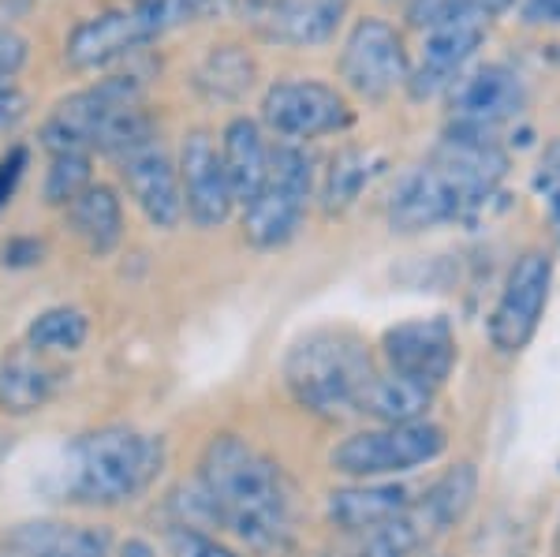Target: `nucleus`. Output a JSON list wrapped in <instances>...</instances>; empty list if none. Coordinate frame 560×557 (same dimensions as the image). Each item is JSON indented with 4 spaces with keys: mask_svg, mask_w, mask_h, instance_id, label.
Segmentation results:
<instances>
[{
    "mask_svg": "<svg viewBox=\"0 0 560 557\" xmlns=\"http://www.w3.org/2000/svg\"><path fill=\"white\" fill-rule=\"evenodd\" d=\"M120 557H158V554H153V546L142 543V538H128V543L120 546Z\"/></svg>",
    "mask_w": 560,
    "mask_h": 557,
    "instance_id": "4c0bfd02",
    "label": "nucleus"
},
{
    "mask_svg": "<svg viewBox=\"0 0 560 557\" xmlns=\"http://www.w3.org/2000/svg\"><path fill=\"white\" fill-rule=\"evenodd\" d=\"M202 8V0H128L79 23L65 42V60L75 71H105L191 23Z\"/></svg>",
    "mask_w": 560,
    "mask_h": 557,
    "instance_id": "423d86ee",
    "label": "nucleus"
},
{
    "mask_svg": "<svg viewBox=\"0 0 560 557\" xmlns=\"http://www.w3.org/2000/svg\"><path fill=\"white\" fill-rule=\"evenodd\" d=\"M168 557H243V554L232 550L224 538L179 520V524L168 527Z\"/></svg>",
    "mask_w": 560,
    "mask_h": 557,
    "instance_id": "c756f323",
    "label": "nucleus"
},
{
    "mask_svg": "<svg viewBox=\"0 0 560 557\" xmlns=\"http://www.w3.org/2000/svg\"><path fill=\"white\" fill-rule=\"evenodd\" d=\"M340 79L359 97L382 102L393 90L408 86L411 79V53L404 34L382 15H363L348 31L340 49Z\"/></svg>",
    "mask_w": 560,
    "mask_h": 557,
    "instance_id": "9b49d317",
    "label": "nucleus"
},
{
    "mask_svg": "<svg viewBox=\"0 0 560 557\" xmlns=\"http://www.w3.org/2000/svg\"><path fill=\"white\" fill-rule=\"evenodd\" d=\"M8 557H108V535L90 524L31 520L4 538Z\"/></svg>",
    "mask_w": 560,
    "mask_h": 557,
    "instance_id": "412c9836",
    "label": "nucleus"
},
{
    "mask_svg": "<svg viewBox=\"0 0 560 557\" xmlns=\"http://www.w3.org/2000/svg\"><path fill=\"white\" fill-rule=\"evenodd\" d=\"M557 20H560V15H557Z\"/></svg>",
    "mask_w": 560,
    "mask_h": 557,
    "instance_id": "c03bdc74",
    "label": "nucleus"
},
{
    "mask_svg": "<svg viewBox=\"0 0 560 557\" xmlns=\"http://www.w3.org/2000/svg\"><path fill=\"white\" fill-rule=\"evenodd\" d=\"M31 65V38L12 26H0V86L12 83Z\"/></svg>",
    "mask_w": 560,
    "mask_h": 557,
    "instance_id": "7c9ffc66",
    "label": "nucleus"
},
{
    "mask_svg": "<svg viewBox=\"0 0 560 557\" xmlns=\"http://www.w3.org/2000/svg\"><path fill=\"white\" fill-rule=\"evenodd\" d=\"M255 79H258V60L243 45H210V53L198 60L191 83L206 102L232 105L243 102L255 90Z\"/></svg>",
    "mask_w": 560,
    "mask_h": 557,
    "instance_id": "393cba45",
    "label": "nucleus"
},
{
    "mask_svg": "<svg viewBox=\"0 0 560 557\" xmlns=\"http://www.w3.org/2000/svg\"><path fill=\"white\" fill-rule=\"evenodd\" d=\"M314 179H318V161L306 150V142L277 139V147H269L266 179L255 199L243 202V236L250 247L273 251L295 240L311 210Z\"/></svg>",
    "mask_w": 560,
    "mask_h": 557,
    "instance_id": "0eeeda50",
    "label": "nucleus"
},
{
    "mask_svg": "<svg viewBox=\"0 0 560 557\" xmlns=\"http://www.w3.org/2000/svg\"><path fill=\"white\" fill-rule=\"evenodd\" d=\"M430 543H433V535H430L427 520L411 506L404 517L388 520L382 527H370V532H359V535H340V546L325 557H411V554L427 550Z\"/></svg>",
    "mask_w": 560,
    "mask_h": 557,
    "instance_id": "a878e982",
    "label": "nucleus"
},
{
    "mask_svg": "<svg viewBox=\"0 0 560 557\" xmlns=\"http://www.w3.org/2000/svg\"><path fill=\"white\" fill-rule=\"evenodd\" d=\"M467 0H408V23L415 31H430V26L445 23L448 15H456Z\"/></svg>",
    "mask_w": 560,
    "mask_h": 557,
    "instance_id": "473e14b6",
    "label": "nucleus"
},
{
    "mask_svg": "<svg viewBox=\"0 0 560 557\" xmlns=\"http://www.w3.org/2000/svg\"><path fill=\"white\" fill-rule=\"evenodd\" d=\"M560 0H523V20L527 23H557Z\"/></svg>",
    "mask_w": 560,
    "mask_h": 557,
    "instance_id": "e433bc0d",
    "label": "nucleus"
},
{
    "mask_svg": "<svg viewBox=\"0 0 560 557\" xmlns=\"http://www.w3.org/2000/svg\"><path fill=\"white\" fill-rule=\"evenodd\" d=\"M538 184H541V192H546V199L553 202V210L560 213V142H553L546 161H541Z\"/></svg>",
    "mask_w": 560,
    "mask_h": 557,
    "instance_id": "c9c22d12",
    "label": "nucleus"
},
{
    "mask_svg": "<svg viewBox=\"0 0 560 557\" xmlns=\"http://www.w3.org/2000/svg\"><path fill=\"white\" fill-rule=\"evenodd\" d=\"M553 292V255L546 247H530L512 263L490 311V345L504 356H520L535 340L541 314Z\"/></svg>",
    "mask_w": 560,
    "mask_h": 557,
    "instance_id": "9d476101",
    "label": "nucleus"
},
{
    "mask_svg": "<svg viewBox=\"0 0 560 557\" xmlns=\"http://www.w3.org/2000/svg\"><path fill=\"white\" fill-rule=\"evenodd\" d=\"M448 453V430L438 419L396 427H366L340 438L329 449V468L345 475L348 483L400 479L419 468H430Z\"/></svg>",
    "mask_w": 560,
    "mask_h": 557,
    "instance_id": "6e6552de",
    "label": "nucleus"
},
{
    "mask_svg": "<svg viewBox=\"0 0 560 557\" xmlns=\"http://www.w3.org/2000/svg\"><path fill=\"white\" fill-rule=\"evenodd\" d=\"M116 169H120V184L128 187V199L139 206L142 218L153 229H179V221H184V195H179L176 158L165 150L161 135L116 158Z\"/></svg>",
    "mask_w": 560,
    "mask_h": 557,
    "instance_id": "dca6fc26",
    "label": "nucleus"
},
{
    "mask_svg": "<svg viewBox=\"0 0 560 557\" xmlns=\"http://www.w3.org/2000/svg\"><path fill=\"white\" fill-rule=\"evenodd\" d=\"M26 161H31V154H26V147H20V142L0 158V210H4V206L15 199V192H20V184L26 176Z\"/></svg>",
    "mask_w": 560,
    "mask_h": 557,
    "instance_id": "72a5a7b5",
    "label": "nucleus"
},
{
    "mask_svg": "<svg viewBox=\"0 0 560 557\" xmlns=\"http://www.w3.org/2000/svg\"><path fill=\"white\" fill-rule=\"evenodd\" d=\"M221 165L224 176H229V187L236 195V202H250L258 195L261 179H266L269 169V139L266 128L250 116H232L224 124L221 135Z\"/></svg>",
    "mask_w": 560,
    "mask_h": 557,
    "instance_id": "4be33fe9",
    "label": "nucleus"
},
{
    "mask_svg": "<svg viewBox=\"0 0 560 557\" xmlns=\"http://www.w3.org/2000/svg\"><path fill=\"white\" fill-rule=\"evenodd\" d=\"M68 385V371L52 363V356H42L34 348H12L0 356V411L4 416H34L45 404L57 401V393Z\"/></svg>",
    "mask_w": 560,
    "mask_h": 557,
    "instance_id": "a211bd4d",
    "label": "nucleus"
},
{
    "mask_svg": "<svg viewBox=\"0 0 560 557\" xmlns=\"http://www.w3.org/2000/svg\"><path fill=\"white\" fill-rule=\"evenodd\" d=\"M90 318L79 307H45L26 326V348L42 356H71L86 345Z\"/></svg>",
    "mask_w": 560,
    "mask_h": 557,
    "instance_id": "cd10ccee",
    "label": "nucleus"
},
{
    "mask_svg": "<svg viewBox=\"0 0 560 557\" xmlns=\"http://www.w3.org/2000/svg\"><path fill=\"white\" fill-rule=\"evenodd\" d=\"M68 229L75 232V240L86 247V255L94 258H108L116 247L124 244V202L120 192L113 184H90L79 199H71L65 206Z\"/></svg>",
    "mask_w": 560,
    "mask_h": 557,
    "instance_id": "aec40b11",
    "label": "nucleus"
},
{
    "mask_svg": "<svg viewBox=\"0 0 560 557\" xmlns=\"http://www.w3.org/2000/svg\"><path fill=\"white\" fill-rule=\"evenodd\" d=\"M471 4H478V8H482L486 15H501L504 8L512 4V0H471Z\"/></svg>",
    "mask_w": 560,
    "mask_h": 557,
    "instance_id": "58836bf2",
    "label": "nucleus"
},
{
    "mask_svg": "<svg viewBox=\"0 0 560 557\" xmlns=\"http://www.w3.org/2000/svg\"><path fill=\"white\" fill-rule=\"evenodd\" d=\"M523 109L527 83L509 65H486L448 86V131L497 139V131L523 116Z\"/></svg>",
    "mask_w": 560,
    "mask_h": 557,
    "instance_id": "f8f14e48",
    "label": "nucleus"
},
{
    "mask_svg": "<svg viewBox=\"0 0 560 557\" xmlns=\"http://www.w3.org/2000/svg\"><path fill=\"white\" fill-rule=\"evenodd\" d=\"M385 161L374 150L363 147H345L337 158L329 161L322 179V210L325 213H345L348 206L359 202V195L374 184V176L382 173Z\"/></svg>",
    "mask_w": 560,
    "mask_h": 557,
    "instance_id": "bb28decb",
    "label": "nucleus"
},
{
    "mask_svg": "<svg viewBox=\"0 0 560 557\" xmlns=\"http://www.w3.org/2000/svg\"><path fill=\"white\" fill-rule=\"evenodd\" d=\"M415 498L419 494L408 483H396V479L348 483V487L325 494V520L337 527V535H359L404 517L415 506Z\"/></svg>",
    "mask_w": 560,
    "mask_h": 557,
    "instance_id": "f3484780",
    "label": "nucleus"
},
{
    "mask_svg": "<svg viewBox=\"0 0 560 557\" xmlns=\"http://www.w3.org/2000/svg\"><path fill=\"white\" fill-rule=\"evenodd\" d=\"M202 4H213V0H202Z\"/></svg>",
    "mask_w": 560,
    "mask_h": 557,
    "instance_id": "79ce46f5",
    "label": "nucleus"
},
{
    "mask_svg": "<svg viewBox=\"0 0 560 557\" xmlns=\"http://www.w3.org/2000/svg\"><path fill=\"white\" fill-rule=\"evenodd\" d=\"M493 15H486L482 8L467 0L456 15H448L445 23L430 26L427 31V45H422V60L411 65V79L408 90L415 102H427V97L441 94L464 76L467 60L478 53V45L490 34Z\"/></svg>",
    "mask_w": 560,
    "mask_h": 557,
    "instance_id": "ddd939ff",
    "label": "nucleus"
},
{
    "mask_svg": "<svg viewBox=\"0 0 560 557\" xmlns=\"http://www.w3.org/2000/svg\"><path fill=\"white\" fill-rule=\"evenodd\" d=\"M261 128L280 142H311L322 135L348 131L355 109L337 86L322 79H280L261 94Z\"/></svg>",
    "mask_w": 560,
    "mask_h": 557,
    "instance_id": "1a4fd4ad",
    "label": "nucleus"
},
{
    "mask_svg": "<svg viewBox=\"0 0 560 557\" xmlns=\"http://www.w3.org/2000/svg\"><path fill=\"white\" fill-rule=\"evenodd\" d=\"M94 184V154H49V173H45V202L65 206Z\"/></svg>",
    "mask_w": 560,
    "mask_h": 557,
    "instance_id": "c85d7f7f",
    "label": "nucleus"
},
{
    "mask_svg": "<svg viewBox=\"0 0 560 557\" xmlns=\"http://www.w3.org/2000/svg\"><path fill=\"white\" fill-rule=\"evenodd\" d=\"M433 401H438V390L419 385L411 379H400V374L377 367L363 401H359V416H366L370 423H377V427L419 423V419H430Z\"/></svg>",
    "mask_w": 560,
    "mask_h": 557,
    "instance_id": "5701e85b",
    "label": "nucleus"
},
{
    "mask_svg": "<svg viewBox=\"0 0 560 557\" xmlns=\"http://www.w3.org/2000/svg\"><path fill=\"white\" fill-rule=\"evenodd\" d=\"M438 557H445V554H438Z\"/></svg>",
    "mask_w": 560,
    "mask_h": 557,
    "instance_id": "37998d69",
    "label": "nucleus"
},
{
    "mask_svg": "<svg viewBox=\"0 0 560 557\" xmlns=\"http://www.w3.org/2000/svg\"><path fill=\"white\" fill-rule=\"evenodd\" d=\"M553 550H557V557H560V524H557V538H553Z\"/></svg>",
    "mask_w": 560,
    "mask_h": 557,
    "instance_id": "a19ab883",
    "label": "nucleus"
},
{
    "mask_svg": "<svg viewBox=\"0 0 560 557\" xmlns=\"http://www.w3.org/2000/svg\"><path fill=\"white\" fill-rule=\"evenodd\" d=\"M348 0H269L258 26L277 45H322L337 34Z\"/></svg>",
    "mask_w": 560,
    "mask_h": 557,
    "instance_id": "6ab92c4d",
    "label": "nucleus"
},
{
    "mask_svg": "<svg viewBox=\"0 0 560 557\" xmlns=\"http://www.w3.org/2000/svg\"><path fill=\"white\" fill-rule=\"evenodd\" d=\"M374 374V352L351 329H311L280 363V379L292 401L325 423L359 416V401Z\"/></svg>",
    "mask_w": 560,
    "mask_h": 557,
    "instance_id": "39448f33",
    "label": "nucleus"
},
{
    "mask_svg": "<svg viewBox=\"0 0 560 557\" xmlns=\"http://www.w3.org/2000/svg\"><path fill=\"white\" fill-rule=\"evenodd\" d=\"M195 509L250 550H284L295 535V490L284 468L243 434H213L198 456Z\"/></svg>",
    "mask_w": 560,
    "mask_h": 557,
    "instance_id": "f257e3e1",
    "label": "nucleus"
},
{
    "mask_svg": "<svg viewBox=\"0 0 560 557\" xmlns=\"http://www.w3.org/2000/svg\"><path fill=\"white\" fill-rule=\"evenodd\" d=\"M8 453H12V434H4V430H0V464H4Z\"/></svg>",
    "mask_w": 560,
    "mask_h": 557,
    "instance_id": "ea45409f",
    "label": "nucleus"
},
{
    "mask_svg": "<svg viewBox=\"0 0 560 557\" xmlns=\"http://www.w3.org/2000/svg\"><path fill=\"white\" fill-rule=\"evenodd\" d=\"M475 498H478V468L471 461H459L453 468L441 472L438 479L415 498V509H419L422 520H427L430 535L441 538V535L453 532V527L464 524L475 506Z\"/></svg>",
    "mask_w": 560,
    "mask_h": 557,
    "instance_id": "b1692460",
    "label": "nucleus"
},
{
    "mask_svg": "<svg viewBox=\"0 0 560 557\" xmlns=\"http://www.w3.org/2000/svg\"><path fill=\"white\" fill-rule=\"evenodd\" d=\"M158 135L153 116L142 109V79L108 76L57 102V109L45 116L38 142L49 154H105L116 161Z\"/></svg>",
    "mask_w": 560,
    "mask_h": 557,
    "instance_id": "7ed1b4c3",
    "label": "nucleus"
},
{
    "mask_svg": "<svg viewBox=\"0 0 560 557\" xmlns=\"http://www.w3.org/2000/svg\"><path fill=\"white\" fill-rule=\"evenodd\" d=\"M165 442L135 427H102L75 438L65 461V498L86 509H120L165 472Z\"/></svg>",
    "mask_w": 560,
    "mask_h": 557,
    "instance_id": "20e7f679",
    "label": "nucleus"
},
{
    "mask_svg": "<svg viewBox=\"0 0 560 557\" xmlns=\"http://www.w3.org/2000/svg\"><path fill=\"white\" fill-rule=\"evenodd\" d=\"M26 116H31V97H26V90H20L15 83L0 86V139L20 131Z\"/></svg>",
    "mask_w": 560,
    "mask_h": 557,
    "instance_id": "2f4dec72",
    "label": "nucleus"
},
{
    "mask_svg": "<svg viewBox=\"0 0 560 557\" xmlns=\"http://www.w3.org/2000/svg\"><path fill=\"white\" fill-rule=\"evenodd\" d=\"M382 367L400 379L441 390L456 371L459 340L448 318H411L382 334Z\"/></svg>",
    "mask_w": 560,
    "mask_h": 557,
    "instance_id": "4468645a",
    "label": "nucleus"
},
{
    "mask_svg": "<svg viewBox=\"0 0 560 557\" xmlns=\"http://www.w3.org/2000/svg\"><path fill=\"white\" fill-rule=\"evenodd\" d=\"M179 173V195H184V218L198 229H221L236 210V195L229 187L213 135L206 128H195L184 135V147L176 158Z\"/></svg>",
    "mask_w": 560,
    "mask_h": 557,
    "instance_id": "2eb2a0df",
    "label": "nucleus"
},
{
    "mask_svg": "<svg viewBox=\"0 0 560 557\" xmlns=\"http://www.w3.org/2000/svg\"><path fill=\"white\" fill-rule=\"evenodd\" d=\"M509 154L497 139L448 131L441 147L400 176L388 195V224L400 236L441 229L478 210L501 184Z\"/></svg>",
    "mask_w": 560,
    "mask_h": 557,
    "instance_id": "f03ea898",
    "label": "nucleus"
},
{
    "mask_svg": "<svg viewBox=\"0 0 560 557\" xmlns=\"http://www.w3.org/2000/svg\"><path fill=\"white\" fill-rule=\"evenodd\" d=\"M42 244L38 240H8L4 247H0V263L4 266H12V269H23V266H34V263H42Z\"/></svg>",
    "mask_w": 560,
    "mask_h": 557,
    "instance_id": "f704fd0d",
    "label": "nucleus"
}]
</instances>
